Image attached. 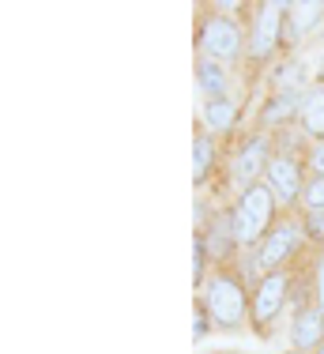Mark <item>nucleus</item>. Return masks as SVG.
<instances>
[{
  "label": "nucleus",
  "mask_w": 324,
  "mask_h": 354,
  "mask_svg": "<svg viewBox=\"0 0 324 354\" xmlns=\"http://www.w3.org/2000/svg\"><path fill=\"white\" fill-rule=\"evenodd\" d=\"M276 192L268 189L264 181L257 185H245L242 200H237V212L230 215V238L234 241H245V245H253V241H264L271 234V218H276Z\"/></svg>",
  "instance_id": "1"
},
{
  "label": "nucleus",
  "mask_w": 324,
  "mask_h": 354,
  "mask_svg": "<svg viewBox=\"0 0 324 354\" xmlns=\"http://www.w3.org/2000/svg\"><path fill=\"white\" fill-rule=\"evenodd\" d=\"M204 306H208L211 320H215L219 328H226V332H234L237 324H242L245 317V290L242 283L234 279V275H211L208 286H204Z\"/></svg>",
  "instance_id": "2"
},
{
  "label": "nucleus",
  "mask_w": 324,
  "mask_h": 354,
  "mask_svg": "<svg viewBox=\"0 0 324 354\" xmlns=\"http://www.w3.org/2000/svg\"><path fill=\"white\" fill-rule=\"evenodd\" d=\"M200 49L208 61H219V64H230L242 57V35L237 27L226 19V15H208L200 23Z\"/></svg>",
  "instance_id": "3"
},
{
  "label": "nucleus",
  "mask_w": 324,
  "mask_h": 354,
  "mask_svg": "<svg viewBox=\"0 0 324 354\" xmlns=\"http://www.w3.org/2000/svg\"><path fill=\"white\" fill-rule=\"evenodd\" d=\"M283 35H287V8L283 4H260L257 19H253V38H249L253 61H268Z\"/></svg>",
  "instance_id": "4"
},
{
  "label": "nucleus",
  "mask_w": 324,
  "mask_h": 354,
  "mask_svg": "<svg viewBox=\"0 0 324 354\" xmlns=\"http://www.w3.org/2000/svg\"><path fill=\"white\" fill-rule=\"evenodd\" d=\"M287 275L283 272H268L264 279L257 283V294H253V324L257 328H268L271 320L283 313L287 306Z\"/></svg>",
  "instance_id": "5"
},
{
  "label": "nucleus",
  "mask_w": 324,
  "mask_h": 354,
  "mask_svg": "<svg viewBox=\"0 0 324 354\" xmlns=\"http://www.w3.org/2000/svg\"><path fill=\"white\" fill-rule=\"evenodd\" d=\"M268 189L276 192L279 200H298L305 192V181H302V166H298V158H291V155H279V158H271L268 162Z\"/></svg>",
  "instance_id": "6"
},
{
  "label": "nucleus",
  "mask_w": 324,
  "mask_h": 354,
  "mask_svg": "<svg viewBox=\"0 0 324 354\" xmlns=\"http://www.w3.org/2000/svg\"><path fill=\"white\" fill-rule=\"evenodd\" d=\"M268 162H271V158H268V136H253L242 151H237L234 177H237V181H245V185H257V174L268 170Z\"/></svg>",
  "instance_id": "7"
},
{
  "label": "nucleus",
  "mask_w": 324,
  "mask_h": 354,
  "mask_svg": "<svg viewBox=\"0 0 324 354\" xmlns=\"http://www.w3.org/2000/svg\"><path fill=\"white\" fill-rule=\"evenodd\" d=\"M294 241H298V234H294L291 223L271 226V234L260 241V257H257V260L268 268V272H279V264H283V260L294 252Z\"/></svg>",
  "instance_id": "8"
},
{
  "label": "nucleus",
  "mask_w": 324,
  "mask_h": 354,
  "mask_svg": "<svg viewBox=\"0 0 324 354\" xmlns=\"http://www.w3.org/2000/svg\"><path fill=\"white\" fill-rule=\"evenodd\" d=\"M291 343H294V351H313L317 354V347L324 343V313L321 309H302V313L294 317V324H291Z\"/></svg>",
  "instance_id": "9"
},
{
  "label": "nucleus",
  "mask_w": 324,
  "mask_h": 354,
  "mask_svg": "<svg viewBox=\"0 0 324 354\" xmlns=\"http://www.w3.org/2000/svg\"><path fill=\"white\" fill-rule=\"evenodd\" d=\"M196 83H200V91L208 98H226V83L230 75L219 61H208V57H200V64H196Z\"/></svg>",
  "instance_id": "10"
},
{
  "label": "nucleus",
  "mask_w": 324,
  "mask_h": 354,
  "mask_svg": "<svg viewBox=\"0 0 324 354\" xmlns=\"http://www.w3.org/2000/svg\"><path fill=\"white\" fill-rule=\"evenodd\" d=\"M298 117H302V129L324 143V91H309V95L302 98Z\"/></svg>",
  "instance_id": "11"
},
{
  "label": "nucleus",
  "mask_w": 324,
  "mask_h": 354,
  "mask_svg": "<svg viewBox=\"0 0 324 354\" xmlns=\"http://www.w3.org/2000/svg\"><path fill=\"white\" fill-rule=\"evenodd\" d=\"M321 15H324L321 4H287V30L302 38L305 30H313L321 23Z\"/></svg>",
  "instance_id": "12"
},
{
  "label": "nucleus",
  "mask_w": 324,
  "mask_h": 354,
  "mask_svg": "<svg viewBox=\"0 0 324 354\" xmlns=\"http://www.w3.org/2000/svg\"><path fill=\"white\" fill-rule=\"evenodd\" d=\"M234 117H237V106L230 98H208V106H204V121H208L211 132H230Z\"/></svg>",
  "instance_id": "13"
},
{
  "label": "nucleus",
  "mask_w": 324,
  "mask_h": 354,
  "mask_svg": "<svg viewBox=\"0 0 324 354\" xmlns=\"http://www.w3.org/2000/svg\"><path fill=\"white\" fill-rule=\"evenodd\" d=\"M211 162H215V143H211V136H196L192 143V181H208L211 174Z\"/></svg>",
  "instance_id": "14"
},
{
  "label": "nucleus",
  "mask_w": 324,
  "mask_h": 354,
  "mask_svg": "<svg viewBox=\"0 0 324 354\" xmlns=\"http://www.w3.org/2000/svg\"><path fill=\"white\" fill-rule=\"evenodd\" d=\"M302 200H305V212H324V177L321 174H313L309 181H305Z\"/></svg>",
  "instance_id": "15"
},
{
  "label": "nucleus",
  "mask_w": 324,
  "mask_h": 354,
  "mask_svg": "<svg viewBox=\"0 0 324 354\" xmlns=\"http://www.w3.org/2000/svg\"><path fill=\"white\" fill-rule=\"evenodd\" d=\"M204 260H208V241L196 238L192 241V286L204 283Z\"/></svg>",
  "instance_id": "16"
},
{
  "label": "nucleus",
  "mask_w": 324,
  "mask_h": 354,
  "mask_svg": "<svg viewBox=\"0 0 324 354\" xmlns=\"http://www.w3.org/2000/svg\"><path fill=\"white\" fill-rule=\"evenodd\" d=\"M305 234L313 241H324V212H305Z\"/></svg>",
  "instance_id": "17"
},
{
  "label": "nucleus",
  "mask_w": 324,
  "mask_h": 354,
  "mask_svg": "<svg viewBox=\"0 0 324 354\" xmlns=\"http://www.w3.org/2000/svg\"><path fill=\"white\" fill-rule=\"evenodd\" d=\"M208 317H211L208 306H196V320H192V335H196V339H204V335H208V328H211Z\"/></svg>",
  "instance_id": "18"
},
{
  "label": "nucleus",
  "mask_w": 324,
  "mask_h": 354,
  "mask_svg": "<svg viewBox=\"0 0 324 354\" xmlns=\"http://www.w3.org/2000/svg\"><path fill=\"white\" fill-rule=\"evenodd\" d=\"M309 166H313V174H321V177H324V143H317V147H313Z\"/></svg>",
  "instance_id": "19"
},
{
  "label": "nucleus",
  "mask_w": 324,
  "mask_h": 354,
  "mask_svg": "<svg viewBox=\"0 0 324 354\" xmlns=\"http://www.w3.org/2000/svg\"><path fill=\"white\" fill-rule=\"evenodd\" d=\"M317 309L324 313V257L317 260Z\"/></svg>",
  "instance_id": "20"
},
{
  "label": "nucleus",
  "mask_w": 324,
  "mask_h": 354,
  "mask_svg": "<svg viewBox=\"0 0 324 354\" xmlns=\"http://www.w3.org/2000/svg\"><path fill=\"white\" fill-rule=\"evenodd\" d=\"M317 354H324V343H321V347H317Z\"/></svg>",
  "instance_id": "21"
},
{
  "label": "nucleus",
  "mask_w": 324,
  "mask_h": 354,
  "mask_svg": "<svg viewBox=\"0 0 324 354\" xmlns=\"http://www.w3.org/2000/svg\"><path fill=\"white\" fill-rule=\"evenodd\" d=\"M291 354H302V351H291Z\"/></svg>",
  "instance_id": "22"
}]
</instances>
